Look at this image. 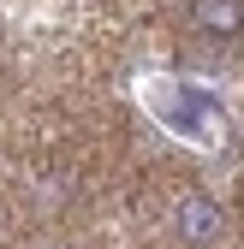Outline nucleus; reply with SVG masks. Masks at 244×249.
Masks as SVG:
<instances>
[{"instance_id": "obj_2", "label": "nucleus", "mask_w": 244, "mask_h": 249, "mask_svg": "<svg viewBox=\"0 0 244 249\" xmlns=\"http://www.w3.org/2000/svg\"><path fill=\"white\" fill-rule=\"evenodd\" d=\"M215 231H221V208L208 202V196H185V202H179V237L208 243Z\"/></svg>"}, {"instance_id": "obj_1", "label": "nucleus", "mask_w": 244, "mask_h": 249, "mask_svg": "<svg viewBox=\"0 0 244 249\" xmlns=\"http://www.w3.org/2000/svg\"><path fill=\"white\" fill-rule=\"evenodd\" d=\"M191 24L232 42V36H244V0H191Z\"/></svg>"}]
</instances>
